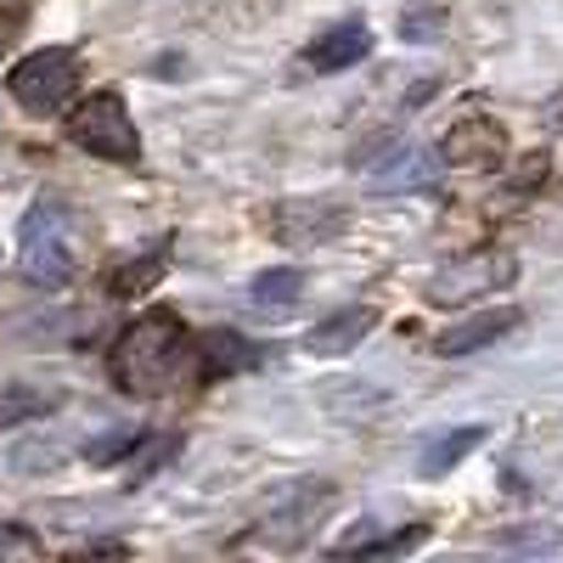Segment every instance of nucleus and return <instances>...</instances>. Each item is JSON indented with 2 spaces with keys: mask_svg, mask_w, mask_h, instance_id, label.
Masks as SVG:
<instances>
[{
  "mask_svg": "<svg viewBox=\"0 0 563 563\" xmlns=\"http://www.w3.org/2000/svg\"><path fill=\"white\" fill-rule=\"evenodd\" d=\"M186 350H192V339H186V321L175 310H141L113 344V384L135 400L164 395L175 384Z\"/></svg>",
  "mask_w": 563,
  "mask_h": 563,
  "instance_id": "obj_1",
  "label": "nucleus"
},
{
  "mask_svg": "<svg viewBox=\"0 0 563 563\" xmlns=\"http://www.w3.org/2000/svg\"><path fill=\"white\" fill-rule=\"evenodd\" d=\"M18 265L34 288H68L85 265V225L63 198H34L18 225Z\"/></svg>",
  "mask_w": 563,
  "mask_h": 563,
  "instance_id": "obj_2",
  "label": "nucleus"
},
{
  "mask_svg": "<svg viewBox=\"0 0 563 563\" xmlns=\"http://www.w3.org/2000/svg\"><path fill=\"white\" fill-rule=\"evenodd\" d=\"M68 135H74V147H85L102 164H141V130H135L119 90H90V97H79L68 113Z\"/></svg>",
  "mask_w": 563,
  "mask_h": 563,
  "instance_id": "obj_3",
  "label": "nucleus"
},
{
  "mask_svg": "<svg viewBox=\"0 0 563 563\" xmlns=\"http://www.w3.org/2000/svg\"><path fill=\"white\" fill-rule=\"evenodd\" d=\"M74 85H79V52H68V45H40V52L18 57L12 74H7V90L12 102L29 108V113H57L74 102Z\"/></svg>",
  "mask_w": 563,
  "mask_h": 563,
  "instance_id": "obj_4",
  "label": "nucleus"
},
{
  "mask_svg": "<svg viewBox=\"0 0 563 563\" xmlns=\"http://www.w3.org/2000/svg\"><path fill=\"white\" fill-rule=\"evenodd\" d=\"M512 276H519V260H512V249H479V254H462V260H451L445 271H434L429 288H422V299L451 310V305H467V299H485V294L512 288Z\"/></svg>",
  "mask_w": 563,
  "mask_h": 563,
  "instance_id": "obj_5",
  "label": "nucleus"
},
{
  "mask_svg": "<svg viewBox=\"0 0 563 563\" xmlns=\"http://www.w3.org/2000/svg\"><path fill=\"white\" fill-rule=\"evenodd\" d=\"M344 225H350V209L339 198H288L271 214V231L288 249H321V243H333Z\"/></svg>",
  "mask_w": 563,
  "mask_h": 563,
  "instance_id": "obj_6",
  "label": "nucleus"
},
{
  "mask_svg": "<svg viewBox=\"0 0 563 563\" xmlns=\"http://www.w3.org/2000/svg\"><path fill=\"white\" fill-rule=\"evenodd\" d=\"M501 158H507V130L490 113L456 119L440 141V164H451V169H496Z\"/></svg>",
  "mask_w": 563,
  "mask_h": 563,
  "instance_id": "obj_7",
  "label": "nucleus"
},
{
  "mask_svg": "<svg viewBox=\"0 0 563 563\" xmlns=\"http://www.w3.org/2000/svg\"><path fill=\"white\" fill-rule=\"evenodd\" d=\"M519 327H525V310H519V305H485V310H474V316H467V321L445 327V333L434 339V355L456 361V355H474V350H490V344H501L507 333H519Z\"/></svg>",
  "mask_w": 563,
  "mask_h": 563,
  "instance_id": "obj_8",
  "label": "nucleus"
},
{
  "mask_svg": "<svg viewBox=\"0 0 563 563\" xmlns=\"http://www.w3.org/2000/svg\"><path fill=\"white\" fill-rule=\"evenodd\" d=\"M372 57V29L361 18H344V23H327L310 45H305V68L310 74H344L355 63Z\"/></svg>",
  "mask_w": 563,
  "mask_h": 563,
  "instance_id": "obj_9",
  "label": "nucleus"
},
{
  "mask_svg": "<svg viewBox=\"0 0 563 563\" xmlns=\"http://www.w3.org/2000/svg\"><path fill=\"white\" fill-rule=\"evenodd\" d=\"M333 501V485L327 479H305V485H294L288 496H282L276 507H271V525H265V536L276 541V547H294V541H305L310 530H316V512Z\"/></svg>",
  "mask_w": 563,
  "mask_h": 563,
  "instance_id": "obj_10",
  "label": "nucleus"
},
{
  "mask_svg": "<svg viewBox=\"0 0 563 563\" xmlns=\"http://www.w3.org/2000/svg\"><path fill=\"white\" fill-rule=\"evenodd\" d=\"M372 327H378V310L372 305H344V310H333L327 321H316L310 333H305V350L310 355H321V361H333V355H350Z\"/></svg>",
  "mask_w": 563,
  "mask_h": 563,
  "instance_id": "obj_11",
  "label": "nucleus"
},
{
  "mask_svg": "<svg viewBox=\"0 0 563 563\" xmlns=\"http://www.w3.org/2000/svg\"><path fill=\"white\" fill-rule=\"evenodd\" d=\"M249 366H260L254 339L231 333V327H209L203 344H198V378L203 384H225V378H238V372H249Z\"/></svg>",
  "mask_w": 563,
  "mask_h": 563,
  "instance_id": "obj_12",
  "label": "nucleus"
},
{
  "mask_svg": "<svg viewBox=\"0 0 563 563\" xmlns=\"http://www.w3.org/2000/svg\"><path fill=\"white\" fill-rule=\"evenodd\" d=\"M299 299H305V271H294V265H271L249 282V310L260 321H288L299 310Z\"/></svg>",
  "mask_w": 563,
  "mask_h": 563,
  "instance_id": "obj_13",
  "label": "nucleus"
},
{
  "mask_svg": "<svg viewBox=\"0 0 563 563\" xmlns=\"http://www.w3.org/2000/svg\"><path fill=\"white\" fill-rule=\"evenodd\" d=\"M490 440V429L485 422H462V429H445V434H434L429 445H422V456H417V474L422 479H445L456 462H467L479 445Z\"/></svg>",
  "mask_w": 563,
  "mask_h": 563,
  "instance_id": "obj_14",
  "label": "nucleus"
},
{
  "mask_svg": "<svg viewBox=\"0 0 563 563\" xmlns=\"http://www.w3.org/2000/svg\"><path fill=\"white\" fill-rule=\"evenodd\" d=\"M57 411L52 389H34V384H0V434L7 429H29L34 417Z\"/></svg>",
  "mask_w": 563,
  "mask_h": 563,
  "instance_id": "obj_15",
  "label": "nucleus"
},
{
  "mask_svg": "<svg viewBox=\"0 0 563 563\" xmlns=\"http://www.w3.org/2000/svg\"><path fill=\"white\" fill-rule=\"evenodd\" d=\"M434 153H422V147H400L395 158H384L378 169H372V186H378V192H384V186H389V192H406V186H422V180H429L434 175Z\"/></svg>",
  "mask_w": 563,
  "mask_h": 563,
  "instance_id": "obj_16",
  "label": "nucleus"
},
{
  "mask_svg": "<svg viewBox=\"0 0 563 563\" xmlns=\"http://www.w3.org/2000/svg\"><path fill=\"white\" fill-rule=\"evenodd\" d=\"M164 265H169V238H164V243H147V249H141L124 271H113V294H119V299L147 294L153 282H158V271H164Z\"/></svg>",
  "mask_w": 563,
  "mask_h": 563,
  "instance_id": "obj_17",
  "label": "nucleus"
},
{
  "mask_svg": "<svg viewBox=\"0 0 563 563\" xmlns=\"http://www.w3.org/2000/svg\"><path fill=\"white\" fill-rule=\"evenodd\" d=\"M440 29H445V7H406V12H400V34H406L411 45L434 40Z\"/></svg>",
  "mask_w": 563,
  "mask_h": 563,
  "instance_id": "obj_18",
  "label": "nucleus"
},
{
  "mask_svg": "<svg viewBox=\"0 0 563 563\" xmlns=\"http://www.w3.org/2000/svg\"><path fill=\"white\" fill-rule=\"evenodd\" d=\"M135 445H141L135 429H113V434H102V440H90L85 456H90V462H119V456H130Z\"/></svg>",
  "mask_w": 563,
  "mask_h": 563,
  "instance_id": "obj_19",
  "label": "nucleus"
},
{
  "mask_svg": "<svg viewBox=\"0 0 563 563\" xmlns=\"http://www.w3.org/2000/svg\"><path fill=\"white\" fill-rule=\"evenodd\" d=\"M384 541H389V536H378V519H361V525L333 547V552H339V558H355V552H372V558H378V552H384Z\"/></svg>",
  "mask_w": 563,
  "mask_h": 563,
  "instance_id": "obj_20",
  "label": "nucleus"
},
{
  "mask_svg": "<svg viewBox=\"0 0 563 563\" xmlns=\"http://www.w3.org/2000/svg\"><path fill=\"white\" fill-rule=\"evenodd\" d=\"M496 547H507V552H552L558 530H501Z\"/></svg>",
  "mask_w": 563,
  "mask_h": 563,
  "instance_id": "obj_21",
  "label": "nucleus"
},
{
  "mask_svg": "<svg viewBox=\"0 0 563 563\" xmlns=\"http://www.w3.org/2000/svg\"><path fill=\"white\" fill-rule=\"evenodd\" d=\"M7 40H12V23H7V18H0V57H7Z\"/></svg>",
  "mask_w": 563,
  "mask_h": 563,
  "instance_id": "obj_22",
  "label": "nucleus"
}]
</instances>
